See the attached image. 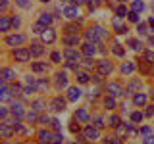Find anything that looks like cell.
Returning a JSON list of instances; mask_svg holds the SVG:
<instances>
[{
    "mask_svg": "<svg viewBox=\"0 0 154 144\" xmlns=\"http://www.w3.org/2000/svg\"><path fill=\"white\" fill-rule=\"evenodd\" d=\"M71 2H73V4H83L85 0H71Z\"/></svg>",
    "mask_w": 154,
    "mask_h": 144,
    "instance_id": "54",
    "label": "cell"
},
{
    "mask_svg": "<svg viewBox=\"0 0 154 144\" xmlns=\"http://www.w3.org/2000/svg\"><path fill=\"white\" fill-rule=\"evenodd\" d=\"M42 54V46L41 44H31V56H41Z\"/></svg>",
    "mask_w": 154,
    "mask_h": 144,
    "instance_id": "26",
    "label": "cell"
},
{
    "mask_svg": "<svg viewBox=\"0 0 154 144\" xmlns=\"http://www.w3.org/2000/svg\"><path fill=\"white\" fill-rule=\"evenodd\" d=\"M75 119H77V121H81V123H87V121H89V112H87L85 108H79L75 112Z\"/></svg>",
    "mask_w": 154,
    "mask_h": 144,
    "instance_id": "9",
    "label": "cell"
},
{
    "mask_svg": "<svg viewBox=\"0 0 154 144\" xmlns=\"http://www.w3.org/2000/svg\"><path fill=\"white\" fill-rule=\"evenodd\" d=\"M27 119H29V121H35V119H37V115L31 112V113H27Z\"/></svg>",
    "mask_w": 154,
    "mask_h": 144,
    "instance_id": "48",
    "label": "cell"
},
{
    "mask_svg": "<svg viewBox=\"0 0 154 144\" xmlns=\"http://www.w3.org/2000/svg\"><path fill=\"white\" fill-rule=\"evenodd\" d=\"M85 136L89 138V140H96V138L100 136V133H98V129H96V127H87L85 129Z\"/></svg>",
    "mask_w": 154,
    "mask_h": 144,
    "instance_id": "10",
    "label": "cell"
},
{
    "mask_svg": "<svg viewBox=\"0 0 154 144\" xmlns=\"http://www.w3.org/2000/svg\"><path fill=\"white\" fill-rule=\"evenodd\" d=\"M131 8H133V12H143V10H144V2H143V0H133Z\"/></svg>",
    "mask_w": 154,
    "mask_h": 144,
    "instance_id": "22",
    "label": "cell"
},
{
    "mask_svg": "<svg viewBox=\"0 0 154 144\" xmlns=\"http://www.w3.org/2000/svg\"><path fill=\"white\" fill-rule=\"evenodd\" d=\"M108 121H110V125H112V127H118V125H119V117H118V115H110Z\"/></svg>",
    "mask_w": 154,
    "mask_h": 144,
    "instance_id": "32",
    "label": "cell"
},
{
    "mask_svg": "<svg viewBox=\"0 0 154 144\" xmlns=\"http://www.w3.org/2000/svg\"><path fill=\"white\" fill-rule=\"evenodd\" d=\"M108 92H110V96H119V94H125L123 90H122V86H119L118 83H108Z\"/></svg>",
    "mask_w": 154,
    "mask_h": 144,
    "instance_id": "5",
    "label": "cell"
},
{
    "mask_svg": "<svg viewBox=\"0 0 154 144\" xmlns=\"http://www.w3.org/2000/svg\"><path fill=\"white\" fill-rule=\"evenodd\" d=\"M42 2H50V0H42Z\"/></svg>",
    "mask_w": 154,
    "mask_h": 144,
    "instance_id": "58",
    "label": "cell"
},
{
    "mask_svg": "<svg viewBox=\"0 0 154 144\" xmlns=\"http://www.w3.org/2000/svg\"><path fill=\"white\" fill-rule=\"evenodd\" d=\"M0 113H2V117H6V115H8V110L2 108V110H0Z\"/></svg>",
    "mask_w": 154,
    "mask_h": 144,
    "instance_id": "52",
    "label": "cell"
},
{
    "mask_svg": "<svg viewBox=\"0 0 154 144\" xmlns=\"http://www.w3.org/2000/svg\"><path fill=\"white\" fill-rule=\"evenodd\" d=\"M73 144H77V142H73Z\"/></svg>",
    "mask_w": 154,
    "mask_h": 144,
    "instance_id": "60",
    "label": "cell"
},
{
    "mask_svg": "<svg viewBox=\"0 0 154 144\" xmlns=\"http://www.w3.org/2000/svg\"><path fill=\"white\" fill-rule=\"evenodd\" d=\"M137 88H141V81H139V79H133L131 83H129V92H131V90H137Z\"/></svg>",
    "mask_w": 154,
    "mask_h": 144,
    "instance_id": "28",
    "label": "cell"
},
{
    "mask_svg": "<svg viewBox=\"0 0 154 144\" xmlns=\"http://www.w3.org/2000/svg\"><path fill=\"white\" fill-rule=\"evenodd\" d=\"M135 69V64H131V62H123L122 64V73L123 75H131Z\"/></svg>",
    "mask_w": 154,
    "mask_h": 144,
    "instance_id": "13",
    "label": "cell"
},
{
    "mask_svg": "<svg viewBox=\"0 0 154 144\" xmlns=\"http://www.w3.org/2000/svg\"><path fill=\"white\" fill-rule=\"evenodd\" d=\"M148 23H150V25L154 27V17H152V19H150V21H148Z\"/></svg>",
    "mask_w": 154,
    "mask_h": 144,
    "instance_id": "57",
    "label": "cell"
},
{
    "mask_svg": "<svg viewBox=\"0 0 154 144\" xmlns=\"http://www.w3.org/2000/svg\"><path fill=\"white\" fill-rule=\"evenodd\" d=\"M104 106L108 110H112V108H116V102H114V96H106L104 98Z\"/></svg>",
    "mask_w": 154,
    "mask_h": 144,
    "instance_id": "27",
    "label": "cell"
},
{
    "mask_svg": "<svg viewBox=\"0 0 154 144\" xmlns=\"http://www.w3.org/2000/svg\"><path fill=\"white\" fill-rule=\"evenodd\" d=\"M112 52H114L116 56H119V58H122V56H123V48H122V44H114Z\"/></svg>",
    "mask_w": 154,
    "mask_h": 144,
    "instance_id": "31",
    "label": "cell"
},
{
    "mask_svg": "<svg viewBox=\"0 0 154 144\" xmlns=\"http://www.w3.org/2000/svg\"><path fill=\"white\" fill-rule=\"evenodd\" d=\"M137 31H139V33H146V25H144V23H141V25L137 27Z\"/></svg>",
    "mask_w": 154,
    "mask_h": 144,
    "instance_id": "46",
    "label": "cell"
},
{
    "mask_svg": "<svg viewBox=\"0 0 154 144\" xmlns=\"http://www.w3.org/2000/svg\"><path fill=\"white\" fill-rule=\"evenodd\" d=\"M16 4L21 6V8H31V2H29V0H16Z\"/></svg>",
    "mask_w": 154,
    "mask_h": 144,
    "instance_id": "36",
    "label": "cell"
},
{
    "mask_svg": "<svg viewBox=\"0 0 154 144\" xmlns=\"http://www.w3.org/2000/svg\"><path fill=\"white\" fill-rule=\"evenodd\" d=\"M116 14H118V17H125V16H127V8H125V6H119L118 10H116Z\"/></svg>",
    "mask_w": 154,
    "mask_h": 144,
    "instance_id": "33",
    "label": "cell"
},
{
    "mask_svg": "<svg viewBox=\"0 0 154 144\" xmlns=\"http://www.w3.org/2000/svg\"><path fill=\"white\" fill-rule=\"evenodd\" d=\"M64 42L66 44H77V42H79V37L77 35H64Z\"/></svg>",
    "mask_w": 154,
    "mask_h": 144,
    "instance_id": "21",
    "label": "cell"
},
{
    "mask_svg": "<svg viewBox=\"0 0 154 144\" xmlns=\"http://www.w3.org/2000/svg\"><path fill=\"white\" fill-rule=\"evenodd\" d=\"M93 4H94V6H98V4H102V0H93Z\"/></svg>",
    "mask_w": 154,
    "mask_h": 144,
    "instance_id": "53",
    "label": "cell"
},
{
    "mask_svg": "<svg viewBox=\"0 0 154 144\" xmlns=\"http://www.w3.org/2000/svg\"><path fill=\"white\" fill-rule=\"evenodd\" d=\"M144 62L146 64H154V52H150V50L144 52Z\"/></svg>",
    "mask_w": 154,
    "mask_h": 144,
    "instance_id": "29",
    "label": "cell"
},
{
    "mask_svg": "<svg viewBox=\"0 0 154 144\" xmlns=\"http://www.w3.org/2000/svg\"><path fill=\"white\" fill-rule=\"evenodd\" d=\"M50 58H52V62H60L62 60V54H60V52H52Z\"/></svg>",
    "mask_w": 154,
    "mask_h": 144,
    "instance_id": "40",
    "label": "cell"
},
{
    "mask_svg": "<svg viewBox=\"0 0 154 144\" xmlns=\"http://www.w3.org/2000/svg\"><path fill=\"white\" fill-rule=\"evenodd\" d=\"M119 2H125V0H119Z\"/></svg>",
    "mask_w": 154,
    "mask_h": 144,
    "instance_id": "59",
    "label": "cell"
},
{
    "mask_svg": "<svg viewBox=\"0 0 154 144\" xmlns=\"http://www.w3.org/2000/svg\"><path fill=\"white\" fill-rule=\"evenodd\" d=\"M127 17H129V21H133V23H137V21H139V14H137V12H131Z\"/></svg>",
    "mask_w": 154,
    "mask_h": 144,
    "instance_id": "39",
    "label": "cell"
},
{
    "mask_svg": "<svg viewBox=\"0 0 154 144\" xmlns=\"http://www.w3.org/2000/svg\"><path fill=\"white\" fill-rule=\"evenodd\" d=\"M129 46H131L133 50H143V44L139 40H129Z\"/></svg>",
    "mask_w": 154,
    "mask_h": 144,
    "instance_id": "34",
    "label": "cell"
},
{
    "mask_svg": "<svg viewBox=\"0 0 154 144\" xmlns=\"http://www.w3.org/2000/svg\"><path fill=\"white\" fill-rule=\"evenodd\" d=\"M94 29H96V35H98V38H104V37H108V33H106V31H104V29L100 27V25H98V27H94Z\"/></svg>",
    "mask_w": 154,
    "mask_h": 144,
    "instance_id": "35",
    "label": "cell"
},
{
    "mask_svg": "<svg viewBox=\"0 0 154 144\" xmlns=\"http://www.w3.org/2000/svg\"><path fill=\"white\" fill-rule=\"evenodd\" d=\"M87 38H89V40H93V42H96L98 40V35H96V29L94 27H91V29H87Z\"/></svg>",
    "mask_w": 154,
    "mask_h": 144,
    "instance_id": "20",
    "label": "cell"
},
{
    "mask_svg": "<svg viewBox=\"0 0 154 144\" xmlns=\"http://www.w3.org/2000/svg\"><path fill=\"white\" fill-rule=\"evenodd\" d=\"M148 42H150V44L154 46V37H150V38H148Z\"/></svg>",
    "mask_w": 154,
    "mask_h": 144,
    "instance_id": "56",
    "label": "cell"
},
{
    "mask_svg": "<svg viewBox=\"0 0 154 144\" xmlns=\"http://www.w3.org/2000/svg\"><path fill=\"white\" fill-rule=\"evenodd\" d=\"M94 127L96 129H102L104 127V119L102 117H94Z\"/></svg>",
    "mask_w": 154,
    "mask_h": 144,
    "instance_id": "37",
    "label": "cell"
},
{
    "mask_svg": "<svg viewBox=\"0 0 154 144\" xmlns=\"http://www.w3.org/2000/svg\"><path fill=\"white\" fill-rule=\"evenodd\" d=\"M42 40H45V42H54L56 40L54 29H45V33H42Z\"/></svg>",
    "mask_w": 154,
    "mask_h": 144,
    "instance_id": "11",
    "label": "cell"
},
{
    "mask_svg": "<svg viewBox=\"0 0 154 144\" xmlns=\"http://www.w3.org/2000/svg\"><path fill=\"white\" fill-rule=\"evenodd\" d=\"M112 64H110V62H98V73L100 75H110L112 73Z\"/></svg>",
    "mask_w": 154,
    "mask_h": 144,
    "instance_id": "4",
    "label": "cell"
},
{
    "mask_svg": "<svg viewBox=\"0 0 154 144\" xmlns=\"http://www.w3.org/2000/svg\"><path fill=\"white\" fill-rule=\"evenodd\" d=\"M141 134H146V136H148V134H150V127H143L141 129Z\"/></svg>",
    "mask_w": 154,
    "mask_h": 144,
    "instance_id": "47",
    "label": "cell"
},
{
    "mask_svg": "<svg viewBox=\"0 0 154 144\" xmlns=\"http://www.w3.org/2000/svg\"><path fill=\"white\" fill-rule=\"evenodd\" d=\"M21 42H25V37L23 35H12L6 38V44L8 46H14V44H21Z\"/></svg>",
    "mask_w": 154,
    "mask_h": 144,
    "instance_id": "7",
    "label": "cell"
},
{
    "mask_svg": "<svg viewBox=\"0 0 154 144\" xmlns=\"http://www.w3.org/2000/svg\"><path fill=\"white\" fill-rule=\"evenodd\" d=\"M154 115V106H148V110H146V117H152Z\"/></svg>",
    "mask_w": 154,
    "mask_h": 144,
    "instance_id": "45",
    "label": "cell"
},
{
    "mask_svg": "<svg viewBox=\"0 0 154 144\" xmlns=\"http://www.w3.org/2000/svg\"><path fill=\"white\" fill-rule=\"evenodd\" d=\"M29 58H31V50H27V48H17V50H14V60L16 62L25 64V62H29Z\"/></svg>",
    "mask_w": 154,
    "mask_h": 144,
    "instance_id": "1",
    "label": "cell"
},
{
    "mask_svg": "<svg viewBox=\"0 0 154 144\" xmlns=\"http://www.w3.org/2000/svg\"><path fill=\"white\" fill-rule=\"evenodd\" d=\"M31 69L35 71V73H42V71H46V64H42V62H35V64L31 65Z\"/></svg>",
    "mask_w": 154,
    "mask_h": 144,
    "instance_id": "18",
    "label": "cell"
},
{
    "mask_svg": "<svg viewBox=\"0 0 154 144\" xmlns=\"http://www.w3.org/2000/svg\"><path fill=\"white\" fill-rule=\"evenodd\" d=\"M33 106H35V110H37V112H41V110L45 108V106H42V102H41V100H35V102H33Z\"/></svg>",
    "mask_w": 154,
    "mask_h": 144,
    "instance_id": "42",
    "label": "cell"
},
{
    "mask_svg": "<svg viewBox=\"0 0 154 144\" xmlns=\"http://www.w3.org/2000/svg\"><path fill=\"white\" fill-rule=\"evenodd\" d=\"M50 108L54 110V112H64V110H66V100H62L60 96H58V98H54L50 102Z\"/></svg>",
    "mask_w": 154,
    "mask_h": 144,
    "instance_id": "3",
    "label": "cell"
},
{
    "mask_svg": "<svg viewBox=\"0 0 154 144\" xmlns=\"http://www.w3.org/2000/svg\"><path fill=\"white\" fill-rule=\"evenodd\" d=\"M79 98H81V88H77V86L67 88V100H69V102H77Z\"/></svg>",
    "mask_w": 154,
    "mask_h": 144,
    "instance_id": "2",
    "label": "cell"
},
{
    "mask_svg": "<svg viewBox=\"0 0 154 144\" xmlns=\"http://www.w3.org/2000/svg\"><path fill=\"white\" fill-rule=\"evenodd\" d=\"M12 25L14 27H19V25H21V19H19V17H12Z\"/></svg>",
    "mask_w": 154,
    "mask_h": 144,
    "instance_id": "43",
    "label": "cell"
},
{
    "mask_svg": "<svg viewBox=\"0 0 154 144\" xmlns=\"http://www.w3.org/2000/svg\"><path fill=\"white\" fill-rule=\"evenodd\" d=\"M38 23H42V25H50L52 23V16L50 14H41V21Z\"/></svg>",
    "mask_w": 154,
    "mask_h": 144,
    "instance_id": "25",
    "label": "cell"
},
{
    "mask_svg": "<svg viewBox=\"0 0 154 144\" xmlns=\"http://www.w3.org/2000/svg\"><path fill=\"white\" fill-rule=\"evenodd\" d=\"M2 134H4L6 138H10V136H12V129L8 127V123H2Z\"/></svg>",
    "mask_w": 154,
    "mask_h": 144,
    "instance_id": "30",
    "label": "cell"
},
{
    "mask_svg": "<svg viewBox=\"0 0 154 144\" xmlns=\"http://www.w3.org/2000/svg\"><path fill=\"white\" fill-rule=\"evenodd\" d=\"M144 102H146V94H135L133 96V104L135 106H144Z\"/></svg>",
    "mask_w": 154,
    "mask_h": 144,
    "instance_id": "17",
    "label": "cell"
},
{
    "mask_svg": "<svg viewBox=\"0 0 154 144\" xmlns=\"http://www.w3.org/2000/svg\"><path fill=\"white\" fill-rule=\"evenodd\" d=\"M131 119H133L135 123L141 121V119H143V113H141V112H133V113H131Z\"/></svg>",
    "mask_w": 154,
    "mask_h": 144,
    "instance_id": "38",
    "label": "cell"
},
{
    "mask_svg": "<svg viewBox=\"0 0 154 144\" xmlns=\"http://www.w3.org/2000/svg\"><path fill=\"white\" fill-rule=\"evenodd\" d=\"M64 16H66L67 19H77V17L81 16V14H79V10H77V8L67 6V8H64Z\"/></svg>",
    "mask_w": 154,
    "mask_h": 144,
    "instance_id": "8",
    "label": "cell"
},
{
    "mask_svg": "<svg viewBox=\"0 0 154 144\" xmlns=\"http://www.w3.org/2000/svg\"><path fill=\"white\" fill-rule=\"evenodd\" d=\"M52 127H54V129H60V121H58V119H52Z\"/></svg>",
    "mask_w": 154,
    "mask_h": 144,
    "instance_id": "49",
    "label": "cell"
},
{
    "mask_svg": "<svg viewBox=\"0 0 154 144\" xmlns=\"http://www.w3.org/2000/svg\"><path fill=\"white\" fill-rule=\"evenodd\" d=\"M46 86H48V83H46V81H38V83H37V88H38V90H45Z\"/></svg>",
    "mask_w": 154,
    "mask_h": 144,
    "instance_id": "41",
    "label": "cell"
},
{
    "mask_svg": "<svg viewBox=\"0 0 154 144\" xmlns=\"http://www.w3.org/2000/svg\"><path fill=\"white\" fill-rule=\"evenodd\" d=\"M144 144H154V134H148V136L144 138Z\"/></svg>",
    "mask_w": 154,
    "mask_h": 144,
    "instance_id": "44",
    "label": "cell"
},
{
    "mask_svg": "<svg viewBox=\"0 0 154 144\" xmlns=\"http://www.w3.org/2000/svg\"><path fill=\"white\" fill-rule=\"evenodd\" d=\"M94 52H96V48L91 44V42H87V44H83V54L85 56H89V58H93L94 56Z\"/></svg>",
    "mask_w": 154,
    "mask_h": 144,
    "instance_id": "16",
    "label": "cell"
},
{
    "mask_svg": "<svg viewBox=\"0 0 154 144\" xmlns=\"http://www.w3.org/2000/svg\"><path fill=\"white\" fill-rule=\"evenodd\" d=\"M56 85L60 86V88H66V86H67V77H66V73H58L56 75Z\"/></svg>",
    "mask_w": 154,
    "mask_h": 144,
    "instance_id": "14",
    "label": "cell"
},
{
    "mask_svg": "<svg viewBox=\"0 0 154 144\" xmlns=\"http://www.w3.org/2000/svg\"><path fill=\"white\" fill-rule=\"evenodd\" d=\"M77 81H79V83H89V81H91V75L85 73V71H79V73H77Z\"/></svg>",
    "mask_w": 154,
    "mask_h": 144,
    "instance_id": "24",
    "label": "cell"
},
{
    "mask_svg": "<svg viewBox=\"0 0 154 144\" xmlns=\"http://www.w3.org/2000/svg\"><path fill=\"white\" fill-rule=\"evenodd\" d=\"M14 77H16V71L10 69V67H6V69L2 71V79H4V81H12Z\"/></svg>",
    "mask_w": 154,
    "mask_h": 144,
    "instance_id": "19",
    "label": "cell"
},
{
    "mask_svg": "<svg viewBox=\"0 0 154 144\" xmlns=\"http://www.w3.org/2000/svg\"><path fill=\"white\" fill-rule=\"evenodd\" d=\"M10 25H12V19H8L6 16L0 17V31H2V33H6L8 29H10Z\"/></svg>",
    "mask_w": 154,
    "mask_h": 144,
    "instance_id": "15",
    "label": "cell"
},
{
    "mask_svg": "<svg viewBox=\"0 0 154 144\" xmlns=\"http://www.w3.org/2000/svg\"><path fill=\"white\" fill-rule=\"evenodd\" d=\"M118 134H125V127H118Z\"/></svg>",
    "mask_w": 154,
    "mask_h": 144,
    "instance_id": "51",
    "label": "cell"
},
{
    "mask_svg": "<svg viewBox=\"0 0 154 144\" xmlns=\"http://www.w3.org/2000/svg\"><path fill=\"white\" fill-rule=\"evenodd\" d=\"M112 25H114V29H116L118 33H125V31H127V27L122 25V17H118V16L112 19Z\"/></svg>",
    "mask_w": 154,
    "mask_h": 144,
    "instance_id": "12",
    "label": "cell"
},
{
    "mask_svg": "<svg viewBox=\"0 0 154 144\" xmlns=\"http://www.w3.org/2000/svg\"><path fill=\"white\" fill-rule=\"evenodd\" d=\"M64 58H67L69 62H77V60H79V52L73 50V48H66V50H64ZM77 64H79V62H77Z\"/></svg>",
    "mask_w": 154,
    "mask_h": 144,
    "instance_id": "6",
    "label": "cell"
},
{
    "mask_svg": "<svg viewBox=\"0 0 154 144\" xmlns=\"http://www.w3.org/2000/svg\"><path fill=\"white\" fill-rule=\"evenodd\" d=\"M6 6H8V0H2V10L6 8Z\"/></svg>",
    "mask_w": 154,
    "mask_h": 144,
    "instance_id": "55",
    "label": "cell"
},
{
    "mask_svg": "<svg viewBox=\"0 0 154 144\" xmlns=\"http://www.w3.org/2000/svg\"><path fill=\"white\" fill-rule=\"evenodd\" d=\"M12 113L16 115V117H23V106H21V104H14Z\"/></svg>",
    "mask_w": 154,
    "mask_h": 144,
    "instance_id": "23",
    "label": "cell"
},
{
    "mask_svg": "<svg viewBox=\"0 0 154 144\" xmlns=\"http://www.w3.org/2000/svg\"><path fill=\"white\" fill-rule=\"evenodd\" d=\"M110 144H123V140H122V138H116V136H114V140L110 142Z\"/></svg>",
    "mask_w": 154,
    "mask_h": 144,
    "instance_id": "50",
    "label": "cell"
}]
</instances>
